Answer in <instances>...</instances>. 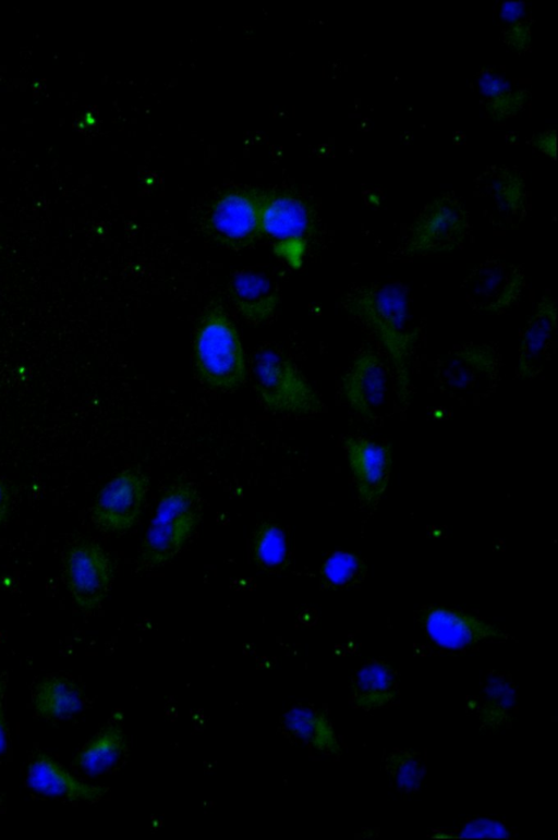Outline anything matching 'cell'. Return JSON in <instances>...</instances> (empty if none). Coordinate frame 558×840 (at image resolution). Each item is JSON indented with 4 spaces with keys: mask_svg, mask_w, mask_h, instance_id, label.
<instances>
[{
    "mask_svg": "<svg viewBox=\"0 0 558 840\" xmlns=\"http://www.w3.org/2000/svg\"><path fill=\"white\" fill-rule=\"evenodd\" d=\"M465 217L456 206L437 203L414 224L408 241L411 256L429 255L456 249L465 234Z\"/></svg>",
    "mask_w": 558,
    "mask_h": 840,
    "instance_id": "12",
    "label": "cell"
},
{
    "mask_svg": "<svg viewBox=\"0 0 558 840\" xmlns=\"http://www.w3.org/2000/svg\"><path fill=\"white\" fill-rule=\"evenodd\" d=\"M32 704L36 714L45 719H65L82 711L84 697L72 680L53 675L36 685Z\"/></svg>",
    "mask_w": 558,
    "mask_h": 840,
    "instance_id": "21",
    "label": "cell"
},
{
    "mask_svg": "<svg viewBox=\"0 0 558 840\" xmlns=\"http://www.w3.org/2000/svg\"><path fill=\"white\" fill-rule=\"evenodd\" d=\"M5 692V680L0 677V755L7 751L8 746V731L5 727L3 699Z\"/></svg>",
    "mask_w": 558,
    "mask_h": 840,
    "instance_id": "27",
    "label": "cell"
},
{
    "mask_svg": "<svg viewBox=\"0 0 558 840\" xmlns=\"http://www.w3.org/2000/svg\"><path fill=\"white\" fill-rule=\"evenodd\" d=\"M3 802H4V796H3V793H2L1 788H0V811L2 808Z\"/></svg>",
    "mask_w": 558,
    "mask_h": 840,
    "instance_id": "29",
    "label": "cell"
},
{
    "mask_svg": "<svg viewBox=\"0 0 558 840\" xmlns=\"http://www.w3.org/2000/svg\"><path fill=\"white\" fill-rule=\"evenodd\" d=\"M350 687L353 707L363 710L385 708L399 696L397 673L384 660H369L360 667Z\"/></svg>",
    "mask_w": 558,
    "mask_h": 840,
    "instance_id": "16",
    "label": "cell"
},
{
    "mask_svg": "<svg viewBox=\"0 0 558 840\" xmlns=\"http://www.w3.org/2000/svg\"><path fill=\"white\" fill-rule=\"evenodd\" d=\"M148 488V477L142 471L122 470L99 490L92 508L93 520L108 532L131 529L140 519Z\"/></svg>",
    "mask_w": 558,
    "mask_h": 840,
    "instance_id": "8",
    "label": "cell"
},
{
    "mask_svg": "<svg viewBox=\"0 0 558 840\" xmlns=\"http://www.w3.org/2000/svg\"><path fill=\"white\" fill-rule=\"evenodd\" d=\"M63 575L74 604L83 611H92L109 593L113 579L112 562L98 544L78 540L64 552Z\"/></svg>",
    "mask_w": 558,
    "mask_h": 840,
    "instance_id": "5",
    "label": "cell"
},
{
    "mask_svg": "<svg viewBox=\"0 0 558 840\" xmlns=\"http://www.w3.org/2000/svg\"><path fill=\"white\" fill-rule=\"evenodd\" d=\"M438 378L448 388L466 391L499 374V356L487 343L463 344L447 354L438 366Z\"/></svg>",
    "mask_w": 558,
    "mask_h": 840,
    "instance_id": "13",
    "label": "cell"
},
{
    "mask_svg": "<svg viewBox=\"0 0 558 840\" xmlns=\"http://www.w3.org/2000/svg\"><path fill=\"white\" fill-rule=\"evenodd\" d=\"M348 311L375 334L393 367L400 399L409 395L412 360L418 330L408 290L398 282H376L349 295Z\"/></svg>",
    "mask_w": 558,
    "mask_h": 840,
    "instance_id": "1",
    "label": "cell"
},
{
    "mask_svg": "<svg viewBox=\"0 0 558 840\" xmlns=\"http://www.w3.org/2000/svg\"><path fill=\"white\" fill-rule=\"evenodd\" d=\"M10 509V496L5 485L0 480V525L7 519Z\"/></svg>",
    "mask_w": 558,
    "mask_h": 840,
    "instance_id": "28",
    "label": "cell"
},
{
    "mask_svg": "<svg viewBox=\"0 0 558 840\" xmlns=\"http://www.w3.org/2000/svg\"><path fill=\"white\" fill-rule=\"evenodd\" d=\"M253 559L260 568L275 570L283 564L287 557V539L282 528L271 522L260 523L252 540Z\"/></svg>",
    "mask_w": 558,
    "mask_h": 840,
    "instance_id": "24",
    "label": "cell"
},
{
    "mask_svg": "<svg viewBox=\"0 0 558 840\" xmlns=\"http://www.w3.org/2000/svg\"><path fill=\"white\" fill-rule=\"evenodd\" d=\"M260 203L245 192L223 195L214 206L210 226L222 243L233 247L250 244L260 232Z\"/></svg>",
    "mask_w": 558,
    "mask_h": 840,
    "instance_id": "14",
    "label": "cell"
},
{
    "mask_svg": "<svg viewBox=\"0 0 558 840\" xmlns=\"http://www.w3.org/2000/svg\"><path fill=\"white\" fill-rule=\"evenodd\" d=\"M259 228L271 238L303 241L308 214L300 200L287 195L274 196L260 203Z\"/></svg>",
    "mask_w": 558,
    "mask_h": 840,
    "instance_id": "20",
    "label": "cell"
},
{
    "mask_svg": "<svg viewBox=\"0 0 558 840\" xmlns=\"http://www.w3.org/2000/svg\"><path fill=\"white\" fill-rule=\"evenodd\" d=\"M254 387L266 409L276 413L308 415L323 409L319 395L295 365L274 351L257 354Z\"/></svg>",
    "mask_w": 558,
    "mask_h": 840,
    "instance_id": "4",
    "label": "cell"
},
{
    "mask_svg": "<svg viewBox=\"0 0 558 840\" xmlns=\"http://www.w3.org/2000/svg\"><path fill=\"white\" fill-rule=\"evenodd\" d=\"M128 750L126 735L119 722L101 729L80 751L76 765L89 776L106 774L118 766Z\"/></svg>",
    "mask_w": 558,
    "mask_h": 840,
    "instance_id": "22",
    "label": "cell"
},
{
    "mask_svg": "<svg viewBox=\"0 0 558 840\" xmlns=\"http://www.w3.org/2000/svg\"><path fill=\"white\" fill-rule=\"evenodd\" d=\"M557 304L545 295L537 303L523 328L519 348L517 370L523 379H534L545 369L556 348Z\"/></svg>",
    "mask_w": 558,
    "mask_h": 840,
    "instance_id": "11",
    "label": "cell"
},
{
    "mask_svg": "<svg viewBox=\"0 0 558 840\" xmlns=\"http://www.w3.org/2000/svg\"><path fill=\"white\" fill-rule=\"evenodd\" d=\"M366 569L365 562L359 556L336 551L324 562L322 573L331 585L342 587L362 580Z\"/></svg>",
    "mask_w": 558,
    "mask_h": 840,
    "instance_id": "26",
    "label": "cell"
},
{
    "mask_svg": "<svg viewBox=\"0 0 558 840\" xmlns=\"http://www.w3.org/2000/svg\"><path fill=\"white\" fill-rule=\"evenodd\" d=\"M384 770L392 786L402 792H415L420 789L426 774L423 757L411 748H392L383 757Z\"/></svg>",
    "mask_w": 558,
    "mask_h": 840,
    "instance_id": "23",
    "label": "cell"
},
{
    "mask_svg": "<svg viewBox=\"0 0 558 840\" xmlns=\"http://www.w3.org/2000/svg\"><path fill=\"white\" fill-rule=\"evenodd\" d=\"M517 705V691L505 673L486 678L480 694L472 697L468 708L478 718L482 727L499 729L512 719Z\"/></svg>",
    "mask_w": 558,
    "mask_h": 840,
    "instance_id": "18",
    "label": "cell"
},
{
    "mask_svg": "<svg viewBox=\"0 0 558 840\" xmlns=\"http://www.w3.org/2000/svg\"><path fill=\"white\" fill-rule=\"evenodd\" d=\"M524 269L510 261L487 259L462 282L469 306L481 314H501L512 307L525 288Z\"/></svg>",
    "mask_w": 558,
    "mask_h": 840,
    "instance_id": "6",
    "label": "cell"
},
{
    "mask_svg": "<svg viewBox=\"0 0 558 840\" xmlns=\"http://www.w3.org/2000/svg\"><path fill=\"white\" fill-rule=\"evenodd\" d=\"M282 725L292 738L318 753L337 755L341 751L332 722L325 713L313 706L291 707L283 714Z\"/></svg>",
    "mask_w": 558,
    "mask_h": 840,
    "instance_id": "17",
    "label": "cell"
},
{
    "mask_svg": "<svg viewBox=\"0 0 558 840\" xmlns=\"http://www.w3.org/2000/svg\"><path fill=\"white\" fill-rule=\"evenodd\" d=\"M202 519L197 488L186 482L170 484L160 496L141 546V560L157 567L171 561L185 546Z\"/></svg>",
    "mask_w": 558,
    "mask_h": 840,
    "instance_id": "3",
    "label": "cell"
},
{
    "mask_svg": "<svg viewBox=\"0 0 558 840\" xmlns=\"http://www.w3.org/2000/svg\"><path fill=\"white\" fill-rule=\"evenodd\" d=\"M341 389L348 405L364 418L378 416L388 395V374L373 350L357 354L344 373Z\"/></svg>",
    "mask_w": 558,
    "mask_h": 840,
    "instance_id": "10",
    "label": "cell"
},
{
    "mask_svg": "<svg viewBox=\"0 0 558 840\" xmlns=\"http://www.w3.org/2000/svg\"><path fill=\"white\" fill-rule=\"evenodd\" d=\"M26 783L34 792L68 801L95 802L104 798L107 788L83 782L51 756L39 753L29 763Z\"/></svg>",
    "mask_w": 558,
    "mask_h": 840,
    "instance_id": "15",
    "label": "cell"
},
{
    "mask_svg": "<svg viewBox=\"0 0 558 840\" xmlns=\"http://www.w3.org/2000/svg\"><path fill=\"white\" fill-rule=\"evenodd\" d=\"M195 373L206 386L223 391L245 381L246 364L238 330L220 306L202 316L193 343Z\"/></svg>",
    "mask_w": 558,
    "mask_h": 840,
    "instance_id": "2",
    "label": "cell"
},
{
    "mask_svg": "<svg viewBox=\"0 0 558 840\" xmlns=\"http://www.w3.org/2000/svg\"><path fill=\"white\" fill-rule=\"evenodd\" d=\"M343 447L360 500L366 507L375 508L389 486L391 446L363 436H349Z\"/></svg>",
    "mask_w": 558,
    "mask_h": 840,
    "instance_id": "9",
    "label": "cell"
},
{
    "mask_svg": "<svg viewBox=\"0 0 558 840\" xmlns=\"http://www.w3.org/2000/svg\"><path fill=\"white\" fill-rule=\"evenodd\" d=\"M418 621L427 638L449 652H463L478 644L505 641L507 634L493 622L468 611L447 606H429Z\"/></svg>",
    "mask_w": 558,
    "mask_h": 840,
    "instance_id": "7",
    "label": "cell"
},
{
    "mask_svg": "<svg viewBox=\"0 0 558 840\" xmlns=\"http://www.w3.org/2000/svg\"><path fill=\"white\" fill-rule=\"evenodd\" d=\"M230 297L241 316L254 324L268 320L275 313L279 295L272 283L262 275L241 272L229 285Z\"/></svg>",
    "mask_w": 558,
    "mask_h": 840,
    "instance_id": "19",
    "label": "cell"
},
{
    "mask_svg": "<svg viewBox=\"0 0 558 840\" xmlns=\"http://www.w3.org/2000/svg\"><path fill=\"white\" fill-rule=\"evenodd\" d=\"M433 839H512L514 833L495 816H475L453 828L433 829Z\"/></svg>",
    "mask_w": 558,
    "mask_h": 840,
    "instance_id": "25",
    "label": "cell"
}]
</instances>
